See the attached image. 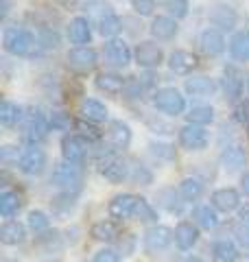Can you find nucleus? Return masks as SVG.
Instances as JSON below:
<instances>
[{"mask_svg": "<svg viewBox=\"0 0 249 262\" xmlns=\"http://www.w3.org/2000/svg\"><path fill=\"white\" fill-rule=\"evenodd\" d=\"M177 194H179V199H184L186 203H193V201H197L199 196L203 194V182L199 177L181 179V184L177 188Z\"/></svg>", "mask_w": 249, "mask_h": 262, "instance_id": "cd10ccee", "label": "nucleus"}, {"mask_svg": "<svg viewBox=\"0 0 249 262\" xmlns=\"http://www.w3.org/2000/svg\"><path fill=\"white\" fill-rule=\"evenodd\" d=\"M223 88H225V94L234 101L243 92V79H240L238 72L234 70H225V79H223Z\"/></svg>", "mask_w": 249, "mask_h": 262, "instance_id": "e433bc0d", "label": "nucleus"}, {"mask_svg": "<svg viewBox=\"0 0 249 262\" xmlns=\"http://www.w3.org/2000/svg\"><path fill=\"white\" fill-rule=\"evenodd\" d=\"M134 59L140 68L153 70L160 63H164V51L155 42H140L134 51Z\"/></svg>", "mask_w": 249, "mask_h": 262, "instance_id": "9b49d317", "label": "nucleus"}, {"mask_svg": "<svg viewBox=\"0 0 249 262\" xmlns=\"http://www.w3.org/2000/svg\"><path fill=\"white\" fill-rule=\"evenodd\" d=\"M247 88H249V81H247Z\"/></svg>", "mask_w": 249, "mask_h": 262, "instance_id": "e2e57ef3", "label": "nucleus"}, {"mask_svg": "<svg viewBox=\"0 0 249 262\" xmlns=\"http://www.w3.org/2000/svg\"><path fill=\"white\" fill-rule=\"evenodd\" d=\"M212 260L214 262H236L238 260V247L227 238L217 241L212 245Z\"/></svg>", "mask_w": 249, "mask_h": 262, "instance_id": "c85d7f7f", "label": "nucleus"}, {"mask_svg": "<svg viewBox=\"0 0 249 262\" xmlns=\"http://www.w3.org/2000/svg\"><path fill=\"white\" fill-rule=\"evenodd\" d=\"M48 122H51V129H55V131H68L72 127V118H70V114H66V112H53L51 116H48Z\"/></svg>", "mask_w": 249, "mask_h": 262, "instance_id": "a18cd8bd", "label": "nucleus"}, {"mask_svg": "<svg viewBox=\"0 0 249 262\" xmlns=\"http://www.w3.org/2000/svg\"><path fill=\"white\" fill-rule=\"evenodd\" d=\"M234 234H236V241L243 245V247L249 249V223H240V225L234 229Z\"/></svg>", "mask_w": 249, "mask_h": 262, "instance_id": "864d4df0", "label": "nucleus"}, {"mask_svg": "<svg viewBox=\"0 0 249 262\" xmlns=\"http://www.w3.org/2000/svg\"><path fill=\"white\" fill-rule=\"evenodd\" d=\"M94 85H96L98 92H105L110 96H118L120 92H125L127 81H125L120 75H116V72H101V75L94 79Z\"/></svg>", "mask_w": 249, "mask_h": 262, "instance_id": "dca6fc26", "label": "nucleus"}, {"mask_svg": "<svg viewBox=\"0 0 249 262\" xmlns=\"http://www.w3.org/2000/svg\"><path fill=\"white\" fill-rule=\"evenodd\" d=\"M212 206L219 212H234L240 206V194L234 188H219L212 192Z\"/></svg>", "mask_w": 249, "mask_h": 262, "instance_id": "a211bd4d", "label": "nucleus"}, {"mask_svg": "<svg viewBox=\"0 0 249 262\" xmlns=\"http://www.w3.org/2000/svg\"><path fill=\"white\" fill-rule=\"evenodd\" d=\"M37 243L44 247L46 251H57V249H61V234L57 232V229H46V232H42L37 236Z\"/></svg>", "mask_w": 249, "mask_h": 262, "instance_id": "a19ab883", "label": "nucleus"}, {"mask_svg": "<svg viewBox=\"0 0 249 262\" xmlns=\"http://www.w3.org/2000/svg\"><path fill=\"white\" fill-rule=\"evenodd\" d=\"M199 46H201V51L210 57H217L225 51V37H223V33L217 31V29H205L201 33V37H199Z\"/></svg>", "mask_w": 249, "mask_h": 262, "instance_id": "2eb2a0df", "label": "nucleus"}, {"mask_svg": "<svg viewBox=\"0 0 249 262\" xmlns=\"http://www.w3.org/2000/svg\"><path fill=\"white\" fill-rule=\"evenodd\" d=\"M88 146L90 144L79 136H66L61 140V158H64V162L81 166V164L86 162Z\"/></svg>", "mask_w": 249, "mask_h": 262, "instance_id": "f8f14e48", "label": "nucleus"}, {"mask_svg": "<svg viewBox=\"0 0 249 262\" xmlns=\"http://www.w3.org/2000/svg\"><path fill=\"white\" fill-rule=\"evenodd\" d=\"M51 206H53V212L55 214H68V212L74 208V194H68V192H61V194H57L53 196V201H51Z\"/></svg>", "mask_w": 249, "mask_h": 262, "instance_id": "79ce46f5", "label": "nucleus"}, {"mask_svg": "<svg viewBox=\"0 0 249 262\" xmlns=\"http://www.w3.org/2000/svg\"><path fill=\"white\" fill-rule=\"evenodd\" d=\"M107 138H110V144L114 149H127L131 144V127L125 120H112Z\"/></svg>", "mask_w": 249, "mask_h": 262, "instance_id": "4be33fe9", "label": "nucleus"}, {"mask_svg": "<svg viewBox=\"0 0 249 262\" xmlns=\"http://www.w3.org/2000/svg\"><path fill=\"white\" fill-rule=\"evenodd\" d=\"M184 90L188 96H197V98H203V96H212L214 92H217V83H214V79L210 77H190L186 79L184 83Z\"/></svg>", "mask_w": 249, "mask_h": 262, "instance_id": "f3484780", "label": "nucleus"}, {"mask_svg": "<svg viewBox=\"0 0 249 262\" xmlns=\"http://www.w3.org/2000/svg\"><path fill=\"white\" fill-rule=\"evenodd\" d=\"M138 199H140V196L131 194V192L116 194L114 199L110 201V206H107L110 219H112V221H127V219H131V216H136Z\"/></svg>", "mask_w": 249, "mask_h": 262, "instance_id": "0eeeda50", "label": "nucleus"}, {"mask_svg": "<svg viewBox=\"0 0 249 262\" xmlns=\"http://www.w3.org/2000/svg\"><path fill=\"white\" fill-rule=\"evenodd\" d=\"M175 241V232L166 225H151L144 232V238H142V247L149 256H157L171 247V243Z\"/></svg>", "mask_w": 249, "mask_h": 262, "instance_id": "7ed1b4c3", "label": "nucleus"}, {"mask_svg": "<svg viewBox=\"0 0 249 262\" xmlns=\"http://www.w3.org/2000/svg\"><path fill=\"white\" fill-rule=\"evenodd\" d=\"M177 138L186 151H203L210 144V131L201 125H190V122L177 131Z\"/></svg>", "mask_w": 249, "mask_h": 262, "instance_id": "39448f33", "label": "nucleus"}, {"mask_svg": "<svg viewBox=\"0 0 249 262\" xmlns=\"http://www.w3.org/2000/svg\"><path fill=\"white\" fill-rule=\"evenodd\" d=\"M153 105L162 114L179 116V114H184V110H186V98L177 88H162L153 94Z\"/></svg>", "mask_w": 249, "mask_h": 262, "instance_id": "20e7f679", "label": "nucleus"}, {"mask_svg": "<svg viewBox=\"0 0 249 262\" xmlns=\"http://www.w3.org/2000/svg\"><path fill=\"white\" fill-rule=\"evenodd\" d=\"M7 13H9V0H3V11H0V15L7 18Z\"/></svg>", "mask_w": 249, "mask_h": 262, "instance_id": "bf43d9fd", "label": "nucleus"}, {"mask_svg": "<svg viewBox=\"0 0 249 262\" xmlns=\"http://www.w3.org/2000/svg\"><path fill=\"white\" fill-rule=\"evenodd\" d=\"M37 44H39L42 48H46V51H51V48H59L61 37H59V33H57L55 29L42 27V29H39V35H37Z\"/></svg>", "mask_w": 249, "mask_h": 262, "instance_id": "ea45409f", "label": "nucleus"}, {"mask_svg": "<svg viewBox=\"0 0 249 262\" xmlns=\"http://www.w3.org/2000/svg\"><path fill=\"white\" fill-rule=\"evenodd\" d=\"M166 63H169L171 72H175V75H190V72L197 68L199 59H197V55L190 51H173Z\"/></svg>", "mask_w": 249, "mask_h": 262, "instance_id": "4468645a", "label": "nucleus"}, {"mask_svg": "<svg viewBox=\"0 0 249 262\" xmlns=\"http://www.w3.org/2000/svg\"><path fill=\"white\" fill-rule=\"evenodd\" d=\"M22 208V199L18 192L13 190H5L0 194V214L5 219H11L13 214H18V210Z\"/></svg>", "mask_w": 249, "mask_h": 262, "instance_id": "473e14b6", "label": "nucleus"}, {"mask_svg": "<svg viewBox=\"0 0 249 262\" xmlns=\"http://www.w3.org/2000/svg\"><path fill=\"white\" fill-rule=\"evenodd\" d=\"M27 225H29L31 232L42 234V232L48 229V225H51V219H48V214L42 212V210H31L29 216H27Z\"/></svg>", "mask_w": 249, "mask_h": 262, "instance_id": "4c0bfd02", "label": "nucleus"}, {"mask_svg": "<svg viewBox=\"0 0 249 262\" xmlns=\"http://www.w3.org/2000/svg\"><path fill=\"white\" fill-rule=\"evenodd\" d=\"M92 262H120V253L116 251V249L105 247V249H101V251L94 253Z\"/></svg>", "mask_w": 249, "mask_h": 262, "instance_id": "09e8293b", "label": "nucleus"}, {"mask_svg": "<svg viewBox=\"0 0 249 262\" xmlns=\"http://www.w3.org/2000/svg\"><path fill=\"white\" fill-rule=\"evenodd\" d=\"M136 219L140 221V223H153V221H157V212H155V208L144 199V196H140V199H138Z\"/></svg>", "mask_w": 249, "mask_h": 262, "instance_id": "37998d69", "label": "nucleus"}, {"mask_svg": "<svg viewBox=\"0 0 249 262\" xmlns=\"http://www.w3.org/2000/svg\"><path fill=\"white\" fill-rule=\"evenodd\" d=\"M48 262H57V260H48Z\"/></svg>", "mask_w": 249, "mask_h": 262, "instance_id": "680f3d73", "label": "nucleus"}, {"mask_svg": "<svg viewBox=\"0 0 249 262\" xmlns=\"http://www.w3.org/2000/svg\"><path fill=\"white\" fill-rule=\"evenodd\" d=\"M96 63H98V53L90 46H77L68 53V66L72 70L81 72V75L92 72L96 68Z\"/></svg>", "mask_w": 249, "mask_h": 262, "instance_id": "9d476101", "label": "nucleus"}, {"mask_svg": "<svg viewBox=\"0 0 249 262\" xmlns=\"http://www.w3.org/2000/svg\"><path fill=\"white\" fill-rule=\"evenodd\" d=\"M74 129H77V136L83 138L88 144H96L101 142V131L94 127V122H88V120H79L74 122Z\"/></svg>", "mask_w": 249, "mask_h": 262, "instance_id": "c9c22d12", "label": "nucleus"}, {"mask_svg": "<svg viewBox=\"0 0 249 262\" xmlns=\"http://www.w3.org/2000/svg\"><path fill=\"white\" fill-rule=\"evenodd\" d=\"M149 149H151V153L155 155V158H162V160H173L175 158V149H173L171 144H166V142H151L149 144Z\"/></svg>", "mask_w": 249, "mask_h": 262, "instance_id": "49530a36", "label": "nucleus"}, {"mask_svg": "<svg viewBox=\"0 0 249 262\" xmlns=\"http://www.w3.org/2000/svg\"><path fill=\"white\" fill-rule=\"evenodd\" d=\"M105 55L107 59H110L114 66H118V68H125V66H129L131 59H134V53H131V48L127 46V42L120 37H114L107 42L105 46Z\"/></svg>", "mask_w": 249, "mask_h": 262, "instance_id": "ddd939ff", "label": "nucleus"}, {"mask_svg": "<svg viewBox=\"0 0 249 262\" xmlns=\"http://www.w3.org/2000/svg\"><path fill=\"white\" fill-rule=\"evenodd\" d=\"M90 236L101 243H112L118 238V225H116V221H98L90 229Z\"/></svg>", "mask_w": 249, "mask_h": 262, "instance_id": "7c9ffc66", "label": "nucleus"}, {"mask_svg": "<svg viewBox=\"0 0 249 262\" xmlns=\"http://www.w3.org/2000/svg\"><path fill=\"white\" fill-rule=\"evenodd\" d=\"M122 29H127L131 35H138V20H134V18H122Z\"/></svg>", "mask_w": 249, "mask_h": 262, "instance_id": "5fc2aeb1", "label": "nucleus"}, {"mask_svg": "<svg viewBox=\"0 0 249 262\" xmlns=\"http://www.w3.org/2000/svg\"><path fill=\"white\" fill-rule=\"evenodd\" d=\"M217 208L214 206H199L195 208L193 212V219H195V223L197 227H201V229H214L219 225V214H217Z\"/></svg>", "mask_w": 249, "mask_h": 262, "instance_id": "2f4dec72", "label": "nucleus"}, {"mask_svg": "<svg viewBox=\"0 0 249 262\" xmlns=\"http://www.w3.org/2000/svg\"><path fill=\"white\" fill-rule=\"evenodd\" d=\"M13 155L18 158V151H15L13 146H3V162H9V160L13 158Z\"/></svg>", "mask_w": 249, "mask_h": 262, "instance_id": "6e6d98bb", "label": "nucleus"}, {"mask_svg": "<svg viewBox=\"0 0 249 262\" xmlns=\"http://www.w3.org/2000/svg\"><path fill=\"white\" fill-rule=\"evenodd\" d=\"M234 118L240 122V125L249 127V101H240L234 107Z\"/></svg>", "mask_w": 249, "mask_h": 262, "instance_id": "8fccbe9b", "label": "nucleus"}, {"mask_svg": "<svg viewBox=\"0 0 249 262\" xmlns=\"http://www.w3.org/2000/svg\"><path fill=\"white\" fill-rule=\"evenodd\" d=\"M147 127L153 131V134H173V127L169 122H164L160 118H149L147 120Z\"/></svg>", "mask_w": 249, "mask_h": 262, "instance_id": "3c124183", "label": "nucleus"}, {"mask_svg": "<svg viewBox=\"0 0 249 262\" xmlns=\"http://www.w3.org/2000/svg\"><path fill=\"white\" fill-rule=\"evenodd\" d=\"M48 129H51V122H48L46 114H42L39 110H33L27 116V125H24V140L31 146H37L46 138Z\"/></svg>", "mask_w": 249, "mask_h": 262, "instance_id": "423d86ee", "label": "nucleus"}, {"mask_svg": "<svg viewBox=\"0 0 249 262\" xmlns=\"http://www.w3.org/2000/svg\"><path fill=\"white\" fill-rule=\"evenodd\" d=\"M245 162H247V155L243 151V146H238V144H230L223 149L221 153V164L225 166L227 170H238V168H243L245 166Z\"/></svg>", "mask_w": 249, "mask_h": 262, "instance_id": "a878e982", "label": "nucleus"}, {"mask_svg": "<svg viewBox=\"0 0 249 262\" xmlns=\"http://www.w3.org/2000/svg\"><path fill=\"white\" fill-rule=\"evenodd\" d=\"M162 3L171 18L179 20V18H186L188 15V0H162Z\"/></svg>", "mask_w": 249, "mask_h": 262, "instance_id": "c03bdc74", "label": "nucleus"}, {"mask_svg": "<svg viewBox=\"0 0 249 262\" xmlns=\"http://www.w3.org/2000/svg\"><path fill=\"white\" fill-rule=\"evenodd\" d=\"M186 262H203V260H199V258H188Z\"/></svg>", "mask_w": 249, "mask_h": 262, "instance_id": "052dcab7", "label": "nucleus"}, {"mask_svg": "<svg viewBox=\"0 0 249 262\" xmlns=\"http://www.w3.org/2000/svg\"><path fill=\"white\" fill-rule=\"evenodd\" d=\"M186 118L190 125H210V122L214 120V110L210 107V105H197V107H193L188 114H186Z\"/></svg>", "mask_w": 249, "mask_h": 262, "instance_id": "f704fd0d", "label": "nucleus"}, {"mask_svg": "<svg viewBox=\"0 0 249 262\" xmlns=\"http://www.w3.org/2000/svg\"><path fill=\"white\" fill-rule=\"evenodd\" d=\"M27 241V227H24L20 221H7V223L0 227V243L3 245H22Z\"/></svg>", "mask_w": 249, "mask_h": 262, "instance_id": "5701e85b", "label": "nucleus"}, {"mask_svg": "<svg viewBox=\"0 0 249 262\" xmlns=\"http://www.w3.org/2000/svg\"><path fill=\"white\" fill-rule=\"evenodd\" d=\"M210 20L221 29H232L236 24V11L225 3H217L210 11Z\"/></svg>", "mask_w": 249, "mask_h": 262, "instance_id": "bb28decb", "label": "nucleus"}, {"mask_svg": "<svg viewBox=\"0 0 249 262\" xmlns=\"http://www.w3.org/2000/svg\"><path fill=\"white\" fill-rule=\"evenodd\" d=\"M131 9H134L140 18H147L155 11V0H131Z\"/></svg>", "mask_w": 249, "mask_h": 262, "instance_id": "de8ad7c7", "label": "nucleus"}, {"mask_svg": "<svg viewBox=\"0 0 249 262\" xmlns=\"http://www.w3.org/2000/svg\"><path fill=\"white\" fill-rule=\"evenodd\" d=\"M149 31H151V35L155 39H173L177 35L179 27H177V20L171 18V15H157V18H153Z\"/></svg>", "mask_w": 249, "mask_h": 262, "instance_id": "412c9836", "label": "nucleus"}, {"mask_svg": "<svg viewBox=\"0 0 249 262\" xmlns=\"http://www.w3.org/2000/svg\"><path fill=\"white\" fill-rule=\"evenodd\" d=\"M230 53L238 61H249V31H238L232 35Z\"/></svg>", "mask_w": 249, "mask_h": 262, "instance_id": "c756f323", "label": "nucleus"}, {"mask_svg": "<svg viewBox=\"0 0 249 262\" xmlns=\"http://www.w3.org/2000/svg\"><path fill=\"white\" fill-rule=\"evenodd\" d=\"M240 186H243V192L249 194V173L243 175V179H240Z\"/></svg>", "mask_w": 249, "mask_h": 262, "instance_id": "13d9d810", "label": "nucleus"}, {"mask_svg": "<svg viewBox=\"0 0 249 262\" xmlns=\"http://www.w3.org/2000/svg\"><path fill=\"white\" fill-rule=\"evenodd\" d=\"M134 245H136L134 234H122L118 238V249H120L122 256H129V253L134 251Z\"/></svg>", "mask_w": 249, "mask_h": 262, "instance_id": "603ef678", "label": "nucleus"}, {"mask_svg": "<svg viewBox=\"0 0 249 262\" xmlns=\"http://www.w3.org/2000/svg\"><path fill=\"white\" fill-rule=\"evenodd\" d=\"M39 46L35 35L27 29L20 27H9L3 33V48L13 57H27L33 55V48Z\"/></svg>", "mask_w": 249, "mask_h": 262, "instance_id": "f257e3e1", "label": "nucleus"}, {"mask_svg": "<svg viewBox=\"0 0 249 262\" xmlns=\"http://www.w3.org/2000/svg\"><path fill=\"white\" fill-rule=\"evenodd\" d=\"M46 164H48V158H46L44 149H39V146H29V149L20 155L18 166H20V170H22L24 175L35 177V175L44 173Z\"/></svg>", "mask_w": 249, "mask_h": 262, "instance_id": "1a4fd4ad", "label": "nucleus"}, {"mask_svg": "<svg viewBox=\"0 0 249 262\" xmlns=\"http://www.w3.org/2000/svg\"><path fill=\"white\" fill-rule=\"evenodd\" d=\"M199 241V227L197 223H190V221H181V223L175 227V245L179 249H193Z\"/></svg>", "mask_w": 249, "mask_h": 262, "instance_id": "aec40b11", "label": "nucleus"}, {"mask_svg": "<svg viewBox=\"0 0 249 262\" xmlns=\"http://www.w3.org/2000/svg\"><path fill=\"white\" fill-rule=\"evenodd\" d=\"M129 179L134 184H142V186H147V184H151L153 182V175H151V170H149L144 164H140V162H131V166H129Z\"/></svg>", "mask_w": 249, "mask_h": 262, "instance_id": "58836bf2", "label": "nucleus"}, {"mask_svg": "<svg viewBox=\"0 0 249 262\" xmlns=\"http://www.w3.org/2000/svg\"><path fill=\"white\" fill-rule=\"evenodd\" d=\"M68 39L72 44H88L92 39V27H90V20L83 18V15H77L72 18L70 24H68Z\"/></svg>", "mask_w": 249, "mask_h": 262, "instance_id": "6ab92c4d", "label": "nucleus"}, {"mask_svg": "<svg viewBox=\"0 0 249 262\" xmlns=\"http://www.w3.org/2000/svg\"><path fill=\"white\" fill-rule=\"evenodd\" d=\"M98 173H101V177L105 182L122 184L125 179L129 177V166H127V162L116 158V155H107V158H103L98 162Z\"/></svg>", "mask_w": 249, "mask_h": 262, "instance_id": "6e6552de", "label": "nucleus"}, {"mask_svg": "<svg viewBox=\"0 0 249 262\" xmlns=\"http://www.w3.org/2000/svg\"><path fill=\"white\" fill-rule=\"evenodd\" d=\"M79 114H81V118L88 120V122H105L107 116H110V114H107V107L101 101H96V98H86V101H81Z\"/></svg>", "mask_w": 249, "mask_h": 262, "instance_id": "b1692460", "label": "nucleus"}, {"mask_svg": "<svg viewBox=\"0 0 249 262\" xmlns=\"http://www.w3.org/2000/svg\"><path fill=\"white\" fill-rule=\"evenodd\" d=\"M120 31H122V20L112 9H107V11H103L101 15H98V33H101L103 37L114 39Z\"/></svg>", "mask_w": 249, "mask_h": 262, "instance_id": "393cba45", "label": "nucleus"}, {"mask_svg": "<svg viewBox=\"0 0 249 262\" xmlns=\"http://www.w3.org/2000/svg\"><path fill=\"white\" fill-rule=\"evenodd\" d=\"M22 120V107L11 101H3L0 105V122L5 127H15Z\"/></svg>", "mask_w": 249, "mask_h": 262, "instance_id": "72a5a7b5", "label": "nucleus"}, {"mask_svg": "<svg viewBox=\"0 0 249 262\" xmlns=\"http://www.w3.org/2000/svg\"><path fill=\"white\" fill-rule=\"evenodd\" d=\"M51 182L61 188V192H68V194H77L83 186V173H81V166L77 164H68V162H61L57 164L55 170H53V177Z\"/></svg>", "mask_w": 249, "mask_h": 262, "instance_id": "f03ea898", "label": "nucleus"}, {"mask_svg": "<svg viewBox=\"0 0 249 262\" xmlns=\"http://www.w3.org/2000/svg\"><path fill=\"white\" fill-rule=\"evenodd\" d=\"M238 219H240V223H249V206L238 210Z\"/></svg>", "mask_w": 249, "mask_h": 262, "instance_id": "4d7b16f0", "label": "nucleus"}]
</instances>
